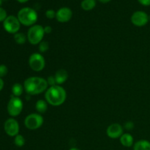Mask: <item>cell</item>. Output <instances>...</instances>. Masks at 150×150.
<instances>
[{
	"mask_svg": "<svg viewBox=\"0 0 150 150\" xmlns=\"http://www.w3.org/2000/svg\"><path fill=\"white\" fill-rule=\"evenodd\" d=\"M23 88L28 95H37L46 92L48 84L46 79L38 76H32L25 80Z\"/></svg>",
	"mask_w": 150,
	"mask_h": 150,
	"instance_id": "obj_1",
	"label": "cell"
},
{
	"mask_svg": "<svg viewBox=\"0 0 150 150\" xmlns=\"http://www.w3.org/2000/svg\"><path fill=\"white\" fill-rule=\"evenodd\" d=\"M67 93L60 85L49 86L45 93V99L48 104L53 106H59L66 100Z\"/></svg>",
	"mask_w": 150,
	"mask_h": 150,
	"instance_id": "obj_2",
	"label": "cell"
},
{
	"mask_svg": "<svg viewBox=\"0 0 150 150\" xmlns=\"http://www.w3.org/2000/svg\"><path fill=\"white\" fill-rule=\"evenodd\" d=\"M21 24L26 26H32L35 24L38 18L36 10L32 7H23L18 11L17 15Z\"/></svg>",
	"mask_w": 150,
	"mask_h": 150,
	"instance_id": "obj_3",
	"label": "cell"
},
{
	"mask_svg": "<svg viewBox=\"0 0 150 150\" xmlns=\"http://www.w3.org/2000/svg\"><path fill=\"white\" fill-rule=\"evenodd\" d=\"M44 27L41 25L35 24L30 26L27 32V40L32 45H39L42 41L45 35Z\"/></svg>",
	"mask_w": 150,
	"mask_h": 150,
	"instance_id": "obj_4",
	"label": "cell"
},
{
	"mask_svg": "<svg viewBox=\"0 0 150 150\" xmlns=\"http://www.w3.org/2000/svg\"><path fill=\"white\" fill-rule=\"evenodd\" d=\"M23 108V103L22 100L18 97H15L12 95L7 106V110L9 115L13 117H17L22 112Z\"/></svg>",
	"mask_w": 150,
	"mask_h": 150,
	"instance_id": "obj_5",
	"label": "cell"
},
{
	"mask_svg": "<svg viewBox=\"0 0 150 150\" xmlns=\"http://www.w3.org/2000/svg\"><path fill=\"white\" fill-rule=\"evenodd\" d=\"M44 122L43 117L40 114L33 113L30 114L25 118L24 125L29 130H35L39 129Z\"/></svg>",
	"mask_w": 150,
	"mask_h": 150,
	"instance_id": "obj_6",
	"label": "cell"
},
{
	"mask_svg": "<svg viewBox=\"0 0 150 150\" xmlns=\"http://www.w3.org/2000/svg\"><path fill=\"white\" fill-rule=\"evenodd\" d=\"M29 65L33 71H42L45 66V58L40 53H34L29 58Z\"/></svg>",
	"mask_w": 150,
	"mask_h": 150,
	"instance_id": "obj_7",
	"label": "cell"
},
{
	"mask_svg": "<svg viewBox=\"0 0 150 150\" xmlns=\"http://www.w3.org/2000/svg\"><path fill=\"white\" fill-rule=\"evenodd\" d=\"M4 30L10 34L18 33L21 28V23L18 18L15 16H8L3 22Z\"/></svg>",
	"mask_w": 150,
	"mask_h": 150,
	"instance_id": "obj_8",
	"label": "cell"
},
{
	"mask_svg": "<svg viewBox=\"0 0 150 150\" xmlns=\"http://www.w3.org/2000/svg\"><path fill=\"white\" fill-rule=\"evenodd\" d=\"M4 129L6 134L10 137H15L19 134L20 127L16 120L14 118H10L4 122Z\"/></svg>",
	"mask_w": 150,
	"mask_h": 150,
	"instance_id": "obj_9",
	"label": "cell"
},
{
	"mask_svg": "<svg viewBox=\"0 0 150 150\" xmlns=\"http://www.w3.org/2000/svg\"><path fill=\"white\" fill-rule=\"evenodd\" d=\"M130 20L133 25L139 26V27L145 26L149 21V16L147 15V13L144 11H141V10L133 13L131 16Z\"/></svg>",
	"mask_w": 150,
	"mask_h": 150,
	"instance_id": "obj_10",
	"label": "cell"
},
{
	"mask_svg": "<svg viewBox=\"0 0 150 150\" xmlns=\"http://www.w3.org/2000/svg\"><path fill=\"white\" fill-rule=\"evenodd\" d=\"M73 17V12L71 9L67 7H63L57 11L56 19L60 23L68 22Z\"/></svg>",
	"mask_w": 150,
	"mask_h": 150,
	"instance_id": "obj_11",
	"label": "cell"
},
{
	"mask_svg": "<svg viewBox=\"0 0 150 150\" xmlns=\"http://www.w3.org/2000/svg\"><path fill=\"white\" fill-rule=\"evenodd\" d=\"M107 136L113 139H118L123 134V128L121 125L118 123H113L110 125L106 130Z\"/></svg>",
	"mask_w": 150,
	"mask_h": 150,
	"instance_id": "obj_12",
	"label": "cell"
},
{
	"mask_svg": "<svg viewBox=\"0 0 150 150\" xmlns=\"http://www.w3.org/2000/svg\"><path fill=\"white\" fill-rule=\"evenodd\" d=\"M55 79L57 81V85H61L62 83H65L67 80L68 79V73L64 69H60L56 72Z\"/></svg>",
	"mask_w": 150,
	"mask_h": 150,
	"instance_id": "obj_13",
	"label": "cell"
},
{
	"mask_svg": "<svg viewBox=\"0 0 150 150\" xmlns=\"http://www.w3.org/2000/svg\"><path fill=\"white\" fill-rule=\"evenodd\" d=\"M120 143L122 146L125 147H130L133 145L134 143V139L132 135L130 133H123L121 137L120 138Z\"/></svg>",
	"mask_w": 150,
	"mask_h": 150,
	"instance_id": "obj_14",
	"label": "cell"
},
{
	"mask_svg": "<svg viewBox=\"0 0 150 150\" xmlns=\"http://www.w3.org/2000/svg\"><path fill=\"white\" fill-rule=\"evenodd\" d=\"M133 150H150V142L145 139L138 141L134 144Z\"/></svg>",
	"mask_w": 150,
	"mask_h": 150,
	"instance_id": "obj_15",
	"label": "cell"
},
{
	"mask_svg": "<svg viewBox=\"0 0 150 150\" xmlns=\"http://www.w3.org/2000/svg\"><path fill=\"white\" fill-rule=\"evenodd\" d=\"M35 108L38 114H43L48 109V103L45 100H39L35 104Z\"/></svg>",
	"mask_w": 150,
	"mask_h": 150,
	"instance_id": "obj_16",
	"label": "cell"
},
{
	"mask_svg": "<svg viewBox=\"0 0 150 150\" xmlns=\"http://www.w3.org/2000/svg\"><path fill=\"white\" fill-rule=\"evenodd\" d=\"M96 6V0H83L81 4V7L85 11L93 10Z\"/></svg>",
	"mask_w": 150,
	"mask_h": 150,
	"instance_id": "obj_17",
	"label": "cell"
},
{
	"mask_svg": "<svg viewBox=\"0 0 150 150\" xmlns=\"http://www.w3.org/2000/svg\"><path fill=\"white\" fill-rule=\"evenodd\" d=\"M23 90H24L23 86H22L19 83H14L12 86V93H13V96L15 97H18L19 98L22 95Z\"/></svg>",
	"mask_w": 150,
	"mask_h": 150,
	"instance_id": "obj_18",
	"label": "cell"
},
{
	"mask_svg": "<svg viewBox=\"0 0 150 150\" xmlns=\"http://www.w3.org/2000/svg\"><path fill=\"white\" fill-rule=\"evenodd\" d=\"M14 40L17 44L22 45V44H24L27 40V37L22 32H18L14 35Z\"/></svg>",
	"mask_w": 150,
	"mask_h": 150,
	"instance_id": "obj_19",
	"label": "cell"
},
{
	"mask_svg": "<svg viewBox=\"0 0 150 150\" xmlns=\"http://www.w3.org/2000/svg\"><path fill=\"white\" fill-rule=\"evenodd\" d=\"M14 144L18 147H22L25 144V139L23 136L18 134L16 136H15L14 139Z\"/></svg>",
	"mask_w": 150,
	"mask_h": 150,
	"instance_id": "obj_20",
	"label": "cell"
},
{
	"mask_svg": "<svg viewBox=\"0 0 150 150\" xmlns=\"http://www.w3.org/2000/svg\"><path fill=\"white\" fill-rule=\"evenodd\" d=\"M49 49V43L47 41L42 40L40 43L38 45V50L40 53L46 52Z\"/></svg>",
	"mask_w": 150,
	"mask_h": 150,
	"instance_id": "obj_21",
	"label": "cell"
},
{
	"mask_svg": "<svg viewBox=\"0 0 150 150\" xmlns=\"http://www.w3.org/2000/svg\"><path fill=\"white\" fill-rule=\"evenodd\" d=\"M8 73V68L4 64H0V78L2 79Z\"/></svg>",
	"mask_w": 150,
	"mask_h": 150,
	"instance_id": "obj_22",
	"label": "cell"
},
{
	"mask_svg": "<svg viewBox=\"0 0 150 150\" xmlns=\"http://www.w3.org/2000/svg\"><path fill=\"white\" fill-rule=\"evenodd\" d=\"M56 15H57V12L54 11V10H51V9L45 12V16L48 19L56 18Z\"/></svg>",
	"mask_w": 150,
	"mask_h": 150,
	"instance_id": "obj_23",
	"label": "cell"
},
{
	"mask_svg": "<svg viewBox=\"0 0 150 150\" xmlns=\"http://www.w3.org/2000/svg\"><path fill=\"white\" fill-rule=\"evenodd\" d=\"M7 14L6 10L4 8L0 7V22H4V21L7 18Z\"/></svg>",
	"mask_w": 150,
	"mask_h": 150,
	"instance_id": "obj_24",
	"label": "cell"
},
{
	"mask_svg": "<svg viewBox=\"0 0 150 150\" xmlns=\"http://www.w3.org/2000/svg\"><path fill=\"white\" fill-rule=\"evenodd\" d=\"M47 82H48V86H50L57 85V81H56V79H55V76H48V79H47Z\"/></svg>",
	"mask_w": 150,
	"mask_h": 150,
	"instance_id": "obj_25",
	"label": "cell"
},
{
	"mask_svg": "<svg viewBox=\"0 0 150 150\" xmlns=\"http://www.w3.org/2000/svg\"><path fill=\"white\" fill-rule=\"evenodd\" d=\"M125 128L126 129V130H132V129L134 127V124H133V122H125V124L124 125Z\"/></svg>",
	"mask_w": 150,
	"mask_h": 150,
	"instance_id": "obj_26",
	"label": "cell"
},
{
	"mask_svg": "<svg viewBox=\"0 0 150 150\" xmlns=\"http://www.w3.org/2000/svg\"><path fill=\"white\" fill-rule=\"evenodd\" d=\"M141 4L144 6H149L150 5V0H138Z\"/></svg>",
	"mask_w": 150,
	"mask_h": 150,
	"instance_id": "obj_27",
	"label": "cell"
},
{
	"mask_svg": "<svg viewBox=\"0 0 150 150\" xmlns=\"http://www.w3.org/2000/svg\"><path fill=\"white\" fill-rule=\"evenodd\" d=\"M44 31H45V34H51L52 32V27L51 26H46L44 27Z\"/></svg>",
	"mask_w": 150,
	"mask_h": 150,
	"instance_id": "obj_28",
	"label": "cell"
},
{
	"mask_svg": "<svg viewBox=\"0 0 150 150\" xmlns=\"http://www.w3.org/2000/svg\"><path fill=\"white\" fill-rule=\"evenodd\" d=\"M4 81H3V79L1 78H0V92L2 90L3 87H4Z\"/></svg>",
	"mask_w": 150,
	"mask_h": 150,
	"instance_id": "obj_29",
	"label": "cell"
},
{
	"mask_svg": "<svg viewBox=\"0 0 150 150\" xmlns=\"http://www.w3.org/2000/svg\"><path fill=\"white\" fill-rule=\"evenodd\" d=\"M16 1H18L19 3H26V2H27L29 0H16Z\"/></svg>",
	"mask_w": 150,
	"mask_h": 150,
	"instance_id": "obj_30",
	"label": "cell"
},
{
	"mask_svg": "<svg viewBox=\"0 0 150 150\" xmlns=\"http://www.w3.org/2000/svg\"><path fill=\"white\" fill-rule=\"evenodd\" d=\"M99 1L102 3H108L109 1H111V0H99Z\"/></svg>",
	"mask_w": 150,
	"mask_h": 150,
	"instance_id": "obj_31",
	"label": "cell"
},
{
	"mask_svg": "<svg viewBox=\"0 0 150 150\" xmlns=\"http://www.w3.org/2000/svg\"><path fill=\"white\" fill-rule=\"evenodd\" d=\"M69 150H81V149H79V148H76V147H72Z\"/></svg>",
	"mask_w": 150,
	"mask_h": 150,
	"instance_id": "obj_32",
	"label": "cell"
},
{
	"mask_svg": "<svg viewBox=\"0 0 150 150\" xmlns=\"http://www.w3.org/2000/svg\"><path fill=\"white\" fill-rule=\"evenodd\" d=\"M2 1H3V0H0V6H1V4H2Z\"/></svg>",
	"mask_w": 150,
	"mask_h": 150,
	"instance_id": "obj_33",
	"label": "cell"
},
{
	"mask_svg": "<svg viewBox=\"0 0 150 150\" xmlns=\"http://www.w3.org/2000/svg\"><path fill=\"white\" fill-rule=\"evenodd\" d=\"M149 21H150V16H149Z\"/></svg>",
	"mask_w": 150,
	"mask_h": 150,
	"instance_id": "obj_34",
	"label": "cell"
},
{
	"mask_svg": "<svg viewBox=\"0 0 150 150\" xmlns=\"http://www.w3.org/2000/svg\"><path fill=\"white\" fill-rule=\"evenodd\" d=\"M3 1H4V0H3Z\"/></svg>",
	"mask_w": 150,
	"mask_h": 150,
	"instance_id": "obj_35",
	"label": "cell"
}]
</instances>
